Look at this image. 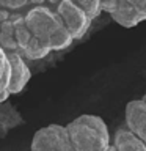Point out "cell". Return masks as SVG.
Segmentation results:
<instances>
[{
  "mask_svg": "<svg viewBox=\"0 0 146 151\" xmlns=\"http://www.w3.org/2000/svg\"><path fill=\"white\" fill-rule=\"evenodd\" d=\"M66 129L75 151H107L110 148L108 127L97 115L83 113L66 124Z\"/></svg>",
  "mask_w": 146,
  "mask_h": 151,
  "instance_id": "7a4b0ae2",
  "label": "cell"
},
{
  "mask_svg": "<svg viewBox=\"0 0 146 151\" xmlns=\"http://www.w3.org/2000/svg\"><path fill=\"white\" fill-rule=\"evenodd\" d=\"M102 11L110 14L118 25L132 28L146 21V0H108L102 2Z\"/></svg>",
  "mask_w": 146,
  "mask_h": 151,
  "instance_id": "3957f363",
  "label": "cell"
},
{
  "mask_svg": "<svg viewBox=\"0 0 146 151\" xmlns=\"http://www.w3.org/2000/svg\"><path fill=\"white\" fill-rule=\"evenodd\" d=\"M74 2L91 21L102 13V2H99V0H74Z\"/></svg>",
  "mask_w": 146,
  "mask_h": 151,
  "instance_id": "4fadbf2b",
  "label": "cell"
},
{
  "mask_svg": "<svg viewBox=\"0 0 146 151\" xmlns=\"http://www.w3.org/2000/svg\"><path fill=\"white\" fill-rule=\"evenodd\" d=\"M143 101H146V90H145V96H143Z\"/></svg>",
  "mask_w": 146,
  "mask_h": 151,
  "instance_id": "ac0fdd59",
  "label": "cell"
},
{
  "mask_svg": "<svg viewBox=\"0 0 146 151\" xmlns=\"http://www.w3.org/2000/svg\"><path fill=\"white\" fill-rule=\"evenodd\" d=\"M107 151H116V148H115V146H113V145H110V148H108Z\"/></svg>",
  "mask_w": 146,
  "mask_h": 151,
  "instance_id": "e0dca14e",
  "label": "cell"
},
{
  "mask_svg": "<svg viewBox=\"0 0 146 151\" xmlns=\"http://www.w3.org/2000/svg\"><path fill=\"white\" fill-rule=\"evenodd\" d=\"M0 46L3 47H8L11 52H14L17 49V44H16V40H14V27H13V22H3L0 25Z\"/></svg>",
  "mask_w": 146,
  "mask_h": 151,
  "instance_id": "8fae6325",
  "label": "cell"
},
{
  "mask_svg": "<svg viewBox=\"0 0 146 151\" xmlns=\"http://www.w3.org/2000/svg\"><path fill=\"white\" fill-rule=\"evenodd\" d=\"M2 6H6L8 9H14V8H22L25 6L27 2H0Z\"/></svg>",
  "mask_w": 146,
  "mask_h": 151,
  "instance_id": "5bb4252c",
  "label": "cell"
},
{
  "mask_svg": "<svg viewBox=\"0 0 146 151\" xmlns=\"http://www.w3.org/2000/svg\"><path fill=\"white\" fill-rule=\"evenodd\" d=\"M113 146L116 148V151H146V145L127 127L116 129L113 137Z\"/></svg>",
  "mask_w": 146,
  "mask_h": 151,
  "instance_id": "ba28073f",
  "label": "cell"
},
{
  "mask_svg": "<svg viewBox=\"0 0 146 151\" xmlns=\"http://www.w3.org/2000/svg\"><path fill=\"white\" fill-rule=\"evenodd\" d=\"M11 80V63L8 58V52L0 46V94L8 91Z\"/></svg>",
  "mask_w": 146,
  "mask_h": 151,
  "instance_id": "30bf717a",
  "label": "cell"
},
{
  "mask_svg": "<svg viewBox=\"0 0 146 151\" xmlns=\"http://www.w3.org/2000/svg\"><path fill=\"white\" fill-rule=\"evenodd\" d=\"M9 96H11V94H9V91H5L3 94H0V104H3L5 101H8Z\"/></svg>",
  "mask_w": 146,
  "mask_h": 151,
  "instance_id": "2e32d148",
  "label": "cell"
},
{
  "mask_svg": "<svg viewBox=\"0 0 146 151\" xmlns=\"http://www.w3.org/2000/svg\"><path fill=\"white\" fill-rule=\"evenodd\" d=\"M30 151H75L71 143L66 126L47 124L35 132L31 139Z\"/></svg>",
  "mask_w": 146,
  "mask_h": 151,
  "instance_id": "277c9868",
  "label": "cell"
},
{
  "mask_svg": "<svg viewBox=\"0 0 146 151\" xmlns=\"http://www.w3.org/2000/svg\"><path fill=\"white\" fill-rule=\"evenodd\" d=\"M22 52H24V55H25L28 60H41V58H44L46 55H49L50 50L47 49L46 46H42L38 40L31 38V41L28 42V46Z\"/></svg>",
  "mask_w": 146,
  "mask_h": 151,
  "instance_id": "7c38bea8",
  "label": "cell"
},
{
  "mask_svg": "<svg viewBox=\"0 0 146 151\" xmlns=\"http://www.w3.org/2000/svg\"><path fill=\"white\" fill-rule=\"evenodd\" d=\"M124 118L127 129L146 145V101L143 99L129 101L126 106Z\"/></svg>",
  "mask_w": 146,
  "mask_h": 151,
  "instance_id": "8992f818",
  "label": "cell"
},
{
  "mask_svg": "<svg viewBox=\"0 0 146 151\" xmlns=\"http://www.w3.org/2000/svg\"><path fill=\"white\" fill-rule=\"evenodd\" d=\"M0 6H2V5H0Z\"/></svg>",
  "mask_w": 146,
  "mask_h": 151,
  "instance_id": "d6986e66",
  "label": "cell"
},
{
  "mask_svg": "<svg viewBox=\"0 0 146 151\" xmlns=\"http://www.w3.org/2000/svg\"><path fill=\"white\" fill-rule=\"evenodd\" d=\"M13 27H14V40H16V44L21 50H24L33 38L30 30H28V27H27V24H25V19L17 17L13 22Z\"/></svg>",
  "mask_w": 146,
  "mask_h": 151,
  "instance_id": "9c48e42d",
  "label": "cell"
},
{
  "mask_svg": "<svg viewBox=\"0 0 146 151\" xmlns=\"http://www.w3.org/2000/svg\"><path fill=\"white\" fill-rule=\"evenodd\" d=\"M57 14L63 21L64 27L68 28L72 40H80L87 35L89 25H91V19L85 14L82 9L77 6L74 0H63L57 5Z\"/></svg>",
  "mask_w": 146,
  "mask_h": 151,
  "instance_id": "5b68a950",
  "label": "cell"
},
{
  "mask_svg": "<svg viewBox=\"0 0 146 151\" xmlns=\"http://www.w3.org/2000/svg\"><path fill=\"white\" fill-rule=\"evenodd\" d=\"M24 19L31 36L42 46H46L50 52L63 50L74 41L60 16L44 5H36L28 9Z\"/></svg>",
  "mask_w": 146,
  "mask_h": 151,
  "instance_id": "6da1fadb",
  "label": "cell"
},
{
  "mask_svg": "<svg viewBox=\"0 0 146 151\" xmlns=\"http://www.w3.org/2000/svg\"><path fill=\"white\" fill-rule=\"evenodd\" d=\"M8 58L11 63V80H9L8 91L9 94H17L27 87L28 80L31 77V73L24 57L19 52H8Z\"/></svg>",
  "mask_w": 146,
  "mask_h": 151,
  "instance_id": "52a82bcc",
  "label": "cell"
},
{
  "mask_svg": "<svg viewBox=\"0 0 146 151\" xmlns=\"http://www.w3.org/2000/svg\"><path fill=\"white\" fill-rule=\"evenodd\" d=\"M8 11H5V9H0V25H2L3 22H6L8 21Z\"/></svg>",
  "mask_w": 146,
  "mask_h": 151,
  "instance_id": "9a60e30c",
  "label": "cell"
}]
</instances>
